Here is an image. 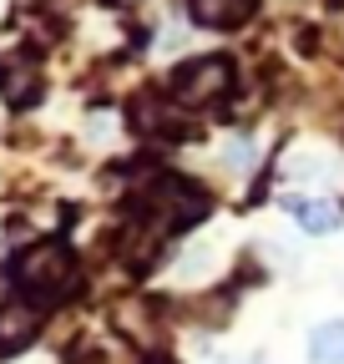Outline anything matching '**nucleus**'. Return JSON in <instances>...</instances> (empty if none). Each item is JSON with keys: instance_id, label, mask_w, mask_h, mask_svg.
<instances>
[{"instance_id": "obj_8", "label": "nucleus", "mask_w": 344, "mask_h": 364, "mask_svg": "<svg viewBox=\"0 0 344 364\" xmlns=\"http://www.w3.org/2000/svg\"><path fill=\"white\" fill-rule=\"evenodd\" d=\"M223 162L228 167H253V142H248V136H233L228 152H223Z\"/></svg>"}, {"instance_id": "obj_4", "label": "nucleus", "mask_w": 344, "mask_h": 364, "mask_svg": "<svg viewBox=\"0 0 344 364\" xmlns=\"http://www.w3.org/2000/svg\"><path fill=\"white\" fill-rule=\"evenodd\" d=\"M0 97L11 107H31L41 97V66L31 56H6L0 61Z\"/></svg>"}, {"instance_id": "obj_9", "label": "nucleus", "mask_w": 344, "mask_h": 364, "mask_svg": "<svg viewBox=\"0 0 344 364\" xmlns=\"http://www.w3.org/2000/svg\"><path fill=\"white\" fill-rule=\"evenodd\" d=\"M147 364H178V359H167V354H152V359H147Z\"/></svg>"}, {"instance_id": "obj_5", "label": "nucleus", "mask_w": 344, "mask_h": 364, "mask_svg": "<svg viewBox=\"0 0 344 364\" xmlns=\"http://www.w3.org/2000/svg\"><path fill=\"white\" fill-rule=\"evenodd\" d=\"M188 11L208 31H238L253 16V0H188Z\"/></svg>"}, {"instance_id": "obj_7", "label": "nucleus", "mask_w": 344, "mask_h": 364, "mask_svg": "<svg viewBox=\"0 0 344 364\" xmlns=\"http://www.w3.org/2000/svg\"><path fill=\"white\" fill-rule=\"evenodd\" d=\"M309 359H314V364H344V318H329V324L314 329Z\"/></svg>"}, {"instance_id": "obj_2", "label": "nucleus", "mask_w": 344, "mask_h": 364, "mask_svg": "<svg viewBox=\"0 0 344 364\" xmlns=\"http://www.w3.org/2000/svg\"><path fill=\"white\" fill-rule=\"evenodd\" d=\"M172 102L178 107H208V102H223L233 91V61L228 56H198V61H183L167 81Z\"/></svg>"}, {"instance_id": "obj_3", "label": "nucleus", "mask_w": 344, "mask_h": 364, "mask_svg": "<svg viewBox=\"0 0 344 364\" xmlns=\"http://www.w3.org/2000/svg\"><path fill=\"white\" fill-rule=\"evenodd\" d=\"M36 334H41V304H31V299H6L0 304V359L31 349Z\"/></svg>"}, {"instance_id": "obj_1", "label": "nucleus", "mask_w": 344, "mask_h": 364, "mask_svg": "<svg viewBox=\"0 0 344 364\" xmlns=\"http://www.w3.org/2000/svg\"><path fill=\"white\" fill-rule=\"evenodd\" d=\"M11 279H16L21 299H31V304H51V299H61V294L76 284V258H71L66 243L46 238V243H31V248L16 258Z\"/></svg>"}, {"instance_id": "obj_6", "label": "nucleus", "mask_w": 344, "mask_h": 364, "mask_svg": "<svg viewBox=\"0 0 344 364\" xmlns=\"http://www.w3.org/2000/svg\"><path fill=\"white\" fill-rule=\"evenodd\" d=\"M289 213L299 218L304 233H334L339 228V203L329 198H289Z\"/></svg>"}]
</instances>
